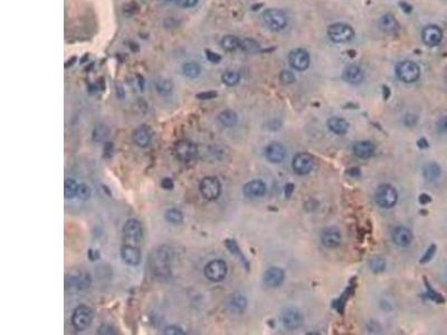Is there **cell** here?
<instances>
[{
  "instance_id": "47",
  "label": "cell",
  "mask_w": 447,
  "mask_h": 335,
  "mask_svg": "<svg viewBox=\"0 0 447 335\" xmlns=\"http://www.w3.org/2000/svg\"><path fill=\"white\" fill-rule=\"evenodd\" d=\"M114 330L112 327H110V326H107V325H103V326H101L100 328H98L97 330V333L98 334H114L115 332H113Z\"/></svg>"
},
{
  "instance_id": "21",
  "label": "cell",
  "mask_w": 447,
  "mask_h": 335,
  "mask_svg": "<svg viewBox=\"0 0 447 335\" xmlns=\"http://www.w3.org/2000/svg\"><path fill=\"white\" fill-rule=\"evenodd\" d=\"M379 28L386 34H395L398 32L399 24L393 14H384L379 18Z\"/></svg>"
},
{
  "instance_id": "22",
  "label": "cell",
  "mask_w": 447,
  "mask_h": 335,
  "mask_svg": "<svg viewBox=\"0 0 447 335\" xmlns=\"http://www.w3.org/2000/svg\"><path fill=\"white\" fill-rule=\"evenodd\" d=\"M376 148L369 141H360L353 145V153L359 159H369L375 154Z\"/></svg>"
},
{
  "instance_id": "39",
  "label": "cell",
  "mask_w": 447,
  "mask_h": 335,
  "mask_svg": "<svg viewBox=\"0 0 447 335\" xmlns=\"http://www.w3.org/2000/svg\"><path fill=\"white\" fill-rule=\"evenodd\" d=\"M370 267L376 273L382 271L386 267V260L380 257H374L370 260Z\"/></svg>"
},
{
  "instance_id": "17",
  "label": "cell",
  "mask_w": 447,
  "mask_h": 335,
  "mask_svg": "<svg viewBox=\"0 0 447 335\" xmlns=\"http://www.w3.org/2000/svg\"><path fill=\"white\" fill-rule=\"evenodd\" d=\"M342 78L347 83L357 85L362 82L364 78V74L361 67H359L358 65H349L344 68L342 73Z\"/></svg>"
},
{
  "instance_id": "44",
  "label": "cell",
  "mask_w": 447,
  "mask_h": 335,
  "mask_svg": "<svg viewBox=\"0 0 447 335\" xmlns=\"http://www.w3.org/2000/svg\"><path fill=\"white\" fill-rule=\"evenodd\" d=\"M216 96H217L216 92H202L196 95V97L199 98V100H212V98H215Z\"/></svg>"
},
{
  "instance_id": "37",
  "label": "cell",
  "mask_w": 447,
  "mask_h": 335,
  "mask_svg": "<svg viewBox=\"0 0 447 335\" xmlns=\"http://www.w3.org/2000/svg\"><path fill=\"white\" fill-rule=\"evenodd\" d=\"M78 184L73 179H66L64 183V195L66 199H72L77 195Z\"/></svg>"
},
{
  "instance_id": "51",
  "label": "cell",
  "mask_w": 447,
  "mask_h": 335,
  "mask_svg": "<svg viewBox=\"0 0 447 335\" xmlns=\"http://www.w3.org/2000/svg\"><path fill=\"white\" fill-rule=\"evenodd\" d=\"M166 2H169V3H177L178 0H166Z\"/></svg>"
},
{
  "instance_id": "2",
  "label": "cell",
  "mask_w": 447,
  "mask_h": 335,
  "mask_svg": "<svg viewBox=\"0 0 447 335\" xmlns=\"http://www.w3.org/2000/svg\"><path fill=\"white\" fill-rule=\"evenodd\" d=\"M328 36L333 43L343 44L355 38V30L350 25L344 23H335L329 26Z\"/></svg>"
},
{
  "instance_id": "40",
  "label": "cell",
  "mask_w": 447,
  "mask_h": 335,
  "mask_svg": "<svg viewBox=\"0 0 447 335\" xmlns=\"http://www.w3.org/2000/svg\"><path fill=\"white\" fill-rule=\"evenodd\" d=\"M278 78H279V82H281L283 85H290L292 83H294V80H295L294 74L292 73L291 71H287V70L282 71L281 73H279Z\"/></svg>"
},
{
  "instance_id": "30",
  "label": "cell",
  "mask_w": 447,
  "mask_h": 335,
  "mask_svg": "<svg viewBox=\"0 0 447 335\" xmlns=\"http://www.w3.org/2000/svg\"><path fill=\"white\" fill-rule=\"evenodd\" d=\"M154 89L161 95H169L173 91V83L168 78L159 77L154 80Z\"/></svg>"
},
{
  "instance_id": "35",
  "label": "cell",
  "mask_w": 447,
  "mask_h": 335,
  "mask_svg": "<svg viewBox=\"0 0 447 335\" xmlns=\"http://www.w3.org/2000/svg\"><path fill=\"white\" fill-rule=\"evenodd\" d=\"M221 80L223 84H226L227 86H235L239 83L240 80V74L236 71H226L222 73L221 75Z\"/></svg>"
},
{
  "instance_id": "6",
  "label": "cell",
  "mask_w": 447,
  "mask_h": 335,
  "mask_svg": "<svg viewBox=\"0 0 447 335\" xmlns=\"http://www.w3.org/2000/svg\"><path fill=\"white\" fill-rule=\"evenodd\" d=\"M92 278L86 271L74 270L66 275L65 286L67 289L84 290L91 286Z\"/></svg>"
},
{
  "instance_id": "48",
  "label": "cell",
  "mask_w": 447,
  "mask_h": 335,
  "mask_svg": "<svg viewBox=\"0 0 447 335\" xmlns=\"http://www.w3.org/2000/svg\"><path fill=\"white\" fill-rule=\"evenodd\" d=\"M97 256H100V253H98V252H96V250H94V249H90V250H89V257H90L92 260H95V259L97 258Z\"/></svg>"
},
{
  "instance_id": "11",
  "label": "cell",
  "mask_w": 447,
  "mask_h": 335,
  "mask_svg": "<svg viewBox=\"0 0 447 335\" xmlns=\"http://www.w3.org/2000/svg\"><path fill=\"white\" fill-rule=\"evenodd\" d=\"M289 61H290V65L293 67L295 71L303 72L309 68L311 58H310V55L306 49L296 48L290 52Z\"/></svg>"
},
{
  "instance_id": "5",
  "label": "cell",
  "mask_w": 447,
  "mask_h": 335,
  "mask_svg": "<svg viewBox=\"0 0 447 335\" xmlns=\"http://www.w3.org/2000/svg\"><path fill=\"white\" fill-rule=\"evenodd\" d=\"M398 200V194L390 184H381L376 192V202L383 209L393 208Z\"/></svg>"
},
{
  "instance_id": "25",
  "label": "cell",
  "mask_w": 447,
  "mask_h": 335,
  "mask_svg": "<svg viewBox=\"0 0 447 335\" xmlns=\"http://www.w3.org/2000/svg\"><path fill=\"white\" fill-rule=\"evenodd\" d=\"M133 140L135 144L140 148H147L151 142V132L147 127H140L133 133Z\"/></svg>"
},
{
  "instance_id": "27",
  "label": "cell",
  "mask_w": 447,
  "mask_h": 335,
  "mask_svg": "<svg viewBox=\"0 0 447 335\" xmlns=\"http://www.w3.org/2000/svg\"><path fill=\"white\" fill-rule=\"evenodd\" d=\"M217 120L221 124L222 127L226 128H232L235 127L236 123H237V114H236V112L233 110H225L219 113L218 117H217Z\"/></svg>"
},
{
  "instance_id": "28",
  "label": "cell",
  "mask_w": 447,
  "mask_h": 335,
  "mask_svg": "<svg viewBox=\"0 0 447 335\" xmlns=\"http://www.w3.org/2000/svg\"><path fill=\"white\" fill-rule=\"evenodd\" d=\"M239 49L246 54H256L260 51V46L255 39L243 37L239 41Z\"/></svg>"
},
{
  "instance_id": "20",
  "label": "cell",
  "mask_w": 447,
  "mask_h": 335,
  "mask_svg": "<svg viewBox=\"0 0 447 335\" xmlns=\"http://www.w3.org/2000/svg\"><path fill=\"white\" fill-rule=\"evenodd\" d=\"M284 281V271L278 267H271L265 271L264 283L270 287H278Z\"/></svg>"
},
{
  "instance_id": "26",
  "label": "cell",
  "mask_w": 447,
  "mask_h": 335,
  "mask_svg": "<svg viewBox=\"0 0 447 335\" xmlns=\"http://www.w3.org/2000/svg\"><path fill=\"white\" fill-rule=\"evenodd\" d=\"M328 127L333 133L338 135H343L349 130V123H348L346 119H342V117L333 116L328 121Z\"/></svg>"
},
{
  "instance_id": "41",
  "label": "cell",
  "mask_w": 447,
  "mask_h": 335,
  "mask_svg": "<svg viewBox=\"0 0 447 335\" xmlns=\"http://www.w3.org/2000/svg\"><path fill=\"white\" fill-rule=\"evenodd\" d=\"M164 334L165 335H184L185 331L182 330L181 327H179L177 325H170V326H167L165 328Z\"/></svg>"
},
{
  "instance_id": "43",
  "label": "cell",
  "mask_w": 447,
  "mask_h": 335,
  "mask_svg": "<svg viewBox=\"0 0 447 335\" xmlns=\"http://www.w3.org/2000/svg\"><path fill=\"white\" fill-rule=\"evenodd\" d=\"M198 3H199V0H178L177 5L182 8H194Z\"/></svg>"
},
{
  "instance_id": "19",
  "label": "cell",
  "mask_w": 447,
  "mask_h": 335,
  "mask_svg": "<svg viewBox=\"0 0 447 335\" xmlns=\"http://www.w3.org/2000/svg\"><path fill=\"white\" fill-rule=\"evenodd\" d=\"M266 158H268L269 161L273 163H279L282 162V161L285 159V148L281 144L277 143V142H273L270 145H268L266 148Z\"/></svg>"
},
{
  "instance_id": "31",
  "label": "cell",
  "mask_w": 447,
  "mask_h": 335,
  "mask_svg": "<svg viewBox=\"0 0 447 335\" xmlns=\"http://www.w3.org/2000/svg\"><path fill=\"white\" fill-rule=\"evenodd\" d=\"M423 175L427 181H435L442 175V170H440V166L437 163L431 162L424 166Z\"/></svg>"
},
{
  "instance_id": "23",
  "label": "cell",
  "mask_w": 447,
  "mask_h": 335,
  "mask_svg": "<svg viewBox=\"0 0 447 335\" xmlns=\"http://www.w3.org/2000/svg\"><path fill=\"white\" fill-rule=\"evenodd\" d=\"M394 241L397 246L399 247H407L412 244L413 241V234L406 227H398L394 232Z\"/></svg>"
},
{
  "instance_id": "49",
  "label": "cell",
  "mask_w": 447,
  "mask_h": 335,
  "mask_svg": "<svg viewBox=\"0 0 447 335\" xmlns=\"http://www.w3.org/2000/svg\"><path fill=\"white\" fill-rule=\"evenodd\" d=\"M434 252H435V247H432L431 249H430V252L427 253V255L423 258V260H421V262H427V260H430L428 258H431V256H433V254H434Z\"/></svg>"
},
{
  "instance_id": "14",
  "label": "cell",
  "mask_w": 447,
  "mask_h": 335,
  "mask_svg": "<svg viewBox=\"0 0 447 335\" xmlns=\"http://www.w3.org/2000/svg\"><path fill=\"white\" fill-rule=\"evenodd\" d=\"M175 151L177 157L180 160L185 161V162H188V161H191L192 159H195L197 157L198 149L194 143H192V142L182 140V141H179L176 144Z\"/></svg>"
},
{
  "instance_id": "15",
  "label": "cell",
  "mask_w": 447,
  "mask_h": 335,
  "mask_svg": "<svg viewBox=\"0 0 447 335\" xmlns=\"http://www.w3.org/2000/svg\"><path fill=\"white\" fill-rule=\"evenodd\" d=\"M282 323L288 330H296L303 323V316L299 309L293 307L288 308L282 314Z\"/></svg>"
},
{
  "instance_id": "34",
  "label": "cell",
  "mask_w": 447,
  "mask_h": 335,
  "mask_svg": "<svg viewBox=\"0 0 447 335\" xmlns=\"http://www.w3.org/2000/svg\"><path fill=\"white\" fill-rule=\"evenodd\" d=\"M229 307H231L233 311H237V312H241L243 309H245L246 305H247V301L245 299L244 295H241L239 293H236L234 295H232L231 300H229Z\"/></svg>"
},
{
  "instance_id": "7",
  "label": "cell",
  "mask_w": 447,
  "mask_h": 335,
  "mask_svg": "<svg viewBox=\"0 0 447 335\" xmlns=\"http://www.w3.org/2000/svg\"><path fill=\"white\" fill-rule=\"evenodd\" d=\"M93 309L86 305H80L74 309V313L72 316V324L76 331H84L85 328H88L92 321H93Z\"/></svg>"
},
{
  "instance_id": "38",
  "label": "cell",
  "mask_w": 447,
  "mask_h": 335,
  "mask_svg": "<svg viewBox=\"0 0 447 335\" xmlns=\"http://www.w3.org/2000/svg\"><path fill=\"white\" fill-rule=\"evenodd\" d=\"M92 195L91 188L89 187L88 184L85 183H80L78 184V189H77V195L76 197L80 200H88L90 199V197Z\"/></svg>"
},
{
  "instance_id": "24",
  "label": "cell",
  "mask_w": 447,
  "mask_h": 335,
  "mask_svg": "<svg viewBox=\"0 0 447 335\" xmlns=\"http://www.w3.org/2000/svg\"><path fill=\"white\" fill-rule=\"evenodd\" d=\"M341 243V235L337 228H328L322 234V244L328 248H335Z\"/></svg>"
},
{
  "instance_id": "36",
  "label": "cell",
  "mask_w": 447,
  "mask_h": 335,
  "mask_svg": "<svg viewBox=\"0 0 447 335\" xmlns=\"http://www.w3.org/2000/svg\"><path fill=\"white\" fill-rule=\"evenodd\" d=\"M109 135H110V130L107 125H104V124H98L92 132V138L96 142H102L104 140H107Z\"/></svg>"
},
{
  "instance_id": "52",
  "label": "cell",
  "mask_w": 447,
  "mask_h": 335,
  "mask_svg": "<svg viewBox=\"0 0 447 335\" xmlns=\"http://www.w3.org/2000/svg\"><path fill=\"white\" fill-rule=\"evenodd\" d=\"M446 83H447V74H446Z\"/></svg>"
},
{
  "instance_id": "50",
  "label": "cell",
  "mask_w": 447,
  "mask_h": 335,
  "mask_svg": "<svg viewBox=\"0 0 447 335\" xmlns=\"http://www.w3.org/2000/svg\"><path fill=\"white\" fill-rule=\"evenodd\" d=\"M428 201H431V198L428 197L427 195H421L420 196V202L425 203V202H428Z\"/></svg>"
},
{
  "instance_id": "29",
  "label": "cell",
  "mask_w": 447,
  "mask_h": 335,
  "mask_svg": "<svg viewBox=\"0 0 447 335\" xmlns=\"http://www.w3.org/2000/svg\"><path fill=\"white\" fill-rule=\"evenodd\" d=\"M182 74L188 78H197L200 75L201 67L196 61H186L181 66Z\"/></svg>"
},
{
  "instance_id": "3",
  "label": "cell",
  "mask_w": 447,
  "mask_h": 335,
  "mask_svg": "<svg viewBox=\"0 0 447 335\" xmlns=\"http://www.w3.org/2000/svg\"><path fill=\"white\" fill-rule=\"evenodd\" d=\"M396 74L403 83H414L420 76V68L413 60L405 59L396 65Z\"/></svg>"
},
{
  "instance_id": "18",
  "label": "cell",
  "mask_w": 447,
  "mask_h": 335,
  "mask_svg": "<svg viewBox=\"0 0 447 335\" xmlns=\"http://www.w3.org/2000/svg\"><path fill=\"white\" fill-rule=\"evenodd\" d=\"M266 184L260 180H253L244 185L243 194L247 198H258L265 195Z\"/></svg>"
},
{
  "instance_id": "10",
  "label": "cell",
  "mask_w": 447,
  "mask_h": 335,
  "mask_svg": "<svg viewBox=\"0 0 447 335\" xmlns=\"http://www.w3.org/2000/svg\"><path fill=\"white\" fill-rule=\"evenodd\" d=\"M227 264L221 259H215L205 266L204 274L212 282H220L227 275Z\"/></svg>"
},
{
  "instance_id": "46",
  "label": "cell",
  "mask_w": 447,
  "mask_h": 335,
  "mask_svg": "<svg viewBox=\"0 0 447 335\" xmlns=\"http://www.w3.org/2000/svg\"><path fill=\"white\" fill-rule=\"evenodd\" d=\"M206 55H207L208 60L212 61V63L217 64V63H219V61H220V56H219V55H217L216 53H213V52H210V51H207V52H206Z\"/></svg>"
},
{
  "instance_id": "8",
  "label": "cell",
  "mask_w": 447,
  "mask_h": 335,
  "mask_svg": "<svg viewBox=\"0 0 447 335\" xmlns=\"http://www.w3.org/2000/svg\"><path fill=\"white\" fill-rule=\"evenodd\" d=\"M123 236L126 244L139 246L142 236H144V228H142L141 222L136 219L128 220L123 227Z\"/></svg>"
},
{
  "instance_id": "1",
  "label": "cell",
  "mask_w": 447,
  "mask_h": 335,
  "mask_svg": "<svg viewBox=\"0 0 447 335\" xmlns=\"http://www.w3.org/2000/svg\"><path fill=\"white\" fill-rule=\"evenodd\" d=\"M173 252L169 247H160L151 255V269L159 278H167L171 274V263Z\"/></svg>"
},
{
  "instance_id": "13",
  "label": "cell",
  "mask_w": 447,
  "mask_h": 335,
  "mask_svg": "<svg viewBox=\"0 0 447 335\" xmlns=\"http://www.w3.org/2000/svg\"><path fill=\"white\" fill-rule=\"evenodd\" d=\"M421 39L428 47H435L439 45L443 39V32L436 25H428L421 32Z\"/></svg>"
},
{
  "instance_id": "42",
  "label": "cell",
  "mask_w": 447,
  "mask_h": 335,
  "mask_svg": "<svg viewBox=\"0 0 447 335\" xmlns=\"http://www.w3.org/2000/svg\"><path fill=\"white\" fill-rule=\"evenodd\" d=\"M436 129L438 133L440 134H447V116H443L437 121Z\"/></svg>"
},
{
  "instance_id": "32",
  "label": "cell",
  "mask_w": 447,
  "mask_h": 335,
  "mask_svg": "<svg viewBox=\"0 0 447 335\" xmlns=\"http://www.w3.org/2000/svg\"><path fill=\"white\" fill-rule=\"evenodd\" d=\"M239 37L235 35H226L221 38L220 46L227 52H234L236 49H239Z\"/></svg>"
},
{
  "instance_id": "33",
  "label": "cell",
  "mask_w": 447,
  "mask_h": 335,
  "mask_svg": "<svg viewBox=\"0 0 447 335\" xmlns=\"http://www.w3.org/2000/svg\"><path fill=\"white\" fill-rule=\"evenodd\" d=\"M165 219L171 225H180L184 221V214L177 208H170L166 212Z\"/></svg>"
},
{
  "instance_id": "16",
  "label": "cell",
  "mask_w": 447,
  "mask_h": 335,
  "mask_svg": "<svg viewBox=\"0 0 447 335\" xmlns=\"http://www.w3.org/2000/svg\"><path fill=\"white\" fill-rule=\"evenodd\" d=\"M121 257L123 262L130 266H138L141 263L142 255L138 246L124 244L121 248Z\"/></svg>"
},
{
  "instance_id": "45",
  "label": "cell",
  "mask_w": 447,
  "mask_h": 335,
  "mask_svg": "<svg viewBox=\"0 0 447 335\" xmlns=\"http://www.w3.org/2000/svg\"><path fill=\"white\" fill-rule=\"evenodd\" d=\"M161 187H162L164 189H166V190H171V189H173V181L172 180L170 179V178H165V179H162V181H161Z\"/></svg>"
},
{
  "instance_id": "4",
  "label": "cell",
  "mask_w": 447,
  "mask_h": 335,
  "mask_svg": "<svg viewBox=\"0 0 447 335\" xmlns=\"http://www.w3.org/2000/svg\"><path fill=\"white\" fill-rule=\"evenodd\" d=\"M262 18L266 26L270 29L274 30V32H279V30L287 27L288 25V16L285 15L284 11L276 8H270L264 10Z\"/></svg>"
},
{
  "instance_id": "12",
  "label": "cell",
  "mask_w": 447,
  "mask_h": 335,
  "mask_svg": "<svg viewBox=\"0 0 447 335\" xmlns=\"http://www.w3.org/2000/svg\"><path fill=\"white\" fill-rule=\"evenodd\" d=\"M313 165H314V158L311 156V154H309L307 152L297 154V156H295V158L293 159V162H292V166H293L294 172L300 176L308 175L309 172H311V170L313 169Z\"/></svg>"
},
{
  "instance_id": "9",
  "label": "cell",
  "mask_w": 447,
  "mask_h": 335,
  "mask_svg": "<svg viewBox=\"0 0 447 335\" xmlns=\"http://www.w3.org/2000/svg\"><path fill=\"white\" fill-rule=\"evenodd\" d=\"M199 190L205 199L213 201L219 198L221 194V184L217 178L206 177L201 180L199 184Z\"/></svg>"
}]
</instances>
